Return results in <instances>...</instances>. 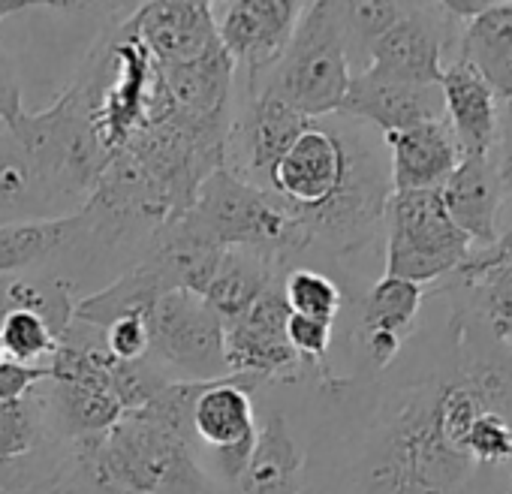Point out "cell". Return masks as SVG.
Here are the masks:
<instances>
[{
	"label": "cell",
	"mask_w": 512,
	"mask_h": 494,
	"mask_svg": "<svg viewBox=\"0 0 512 494\" xmlns=\"http://www.w3.org/2000/svg\"><path fill=\"white\" fill-rule=\"evenodd\" d=\"M305 419L302 494H512V350L452 281L383 374L311 380Z\"/></svg>",
	"instance_id": "1"
},
{
	"label": "cell",
	"mask_w": 512,
	"mask_h": 494,
	"mask_svg": "<svg viewBox=\"0 0 512 494\" xmlns=\"http://www.w3.org/2000/svg\"><path fill=\"white\" fill-rule=\"evenodd\" d=\"M109 61L112 31L106 28L82 58L70 85L49 109H25L16 121H10V130L19 136V142L28 148V154L37 160V166L46 172V178L73 211L88 202L91 190L112 160L97 133V106L106 88Z\"/></svg>",
	"instance_id": "2"
},
{
	"label": "cell",
	"mask_w": 512,
	"mask_h": 494,
	"mask_svg": "<svg viewBox=\"0 0 512 494\" xmlns=\"http://www.w3.org/2000/svg\"><path fill=\"white\" fill-rule=\"evenodd\" d=\"M187 217L223 251L263 254L284 272L296 269L299 229L293 208L275 193L241 181L226 166L202 181Z\"/></svg>",
	"instance_id": "3"
},
{
	"label": "cell",
	"mask_w": 512,
	"mask_h": 494,
	"mask_svg": "<svg viewBox=\"0 0 512 494\" xmlns=\"http://www.w3.org/2000/svg\"><path fill=\"white\" fill-rule=\"evenodd\" d=\"M353 82L347 43L335 0L305 4L284 58L272 67L260 88L281 97L308 121L338 115Z\"/></svg>",
	"instance_id": "4"
},
{
	"label": "cell",
	"mask_w": 512,
	"mask_h": 494,
	"mask_svg": "<svg viewBox=\"0 0 512 494\" xmlns=\"http://www.w3.org/2000/svg\"><path fill=\"white\" fill-rule=\"evenodd\" d=\"M470 238L449 220L437 190L392 193L383 214V275L437 287L470 257Z\"/></svg>",
	"instance_id": "5"
},
{
	"label": "cell",
	"mask_w": 512,
	"mask_h": 494,
	"mask_svg": "<svg viewBox=\"0 0 512 494\" xmlns=\"http://www.w3.org/2000/svg\"><path fill=\"white\" fill-rule=\"evenodd\" d=\"M148 362L172 383H214L226 380L229 365L223 353V323L193 293H166L145 317Z\"/></svg>",
	"instance_id": "6"
},
{
	"label": "cell",
	"mask_w": 512,
	"mask_h": 494,
	"mask_svg": "<svg viewBox=\"0 0 512 494\" xmlns=\"http://www.w3.org/2000/svg\"><path fill=\"white\" fill-rule=\"evenodd\" d=\"M356 121L344 115L308 121L287 154L278 160L269 193L284 199L293 211H314L338 196L350 172Z\"/></svg>",
	"instance_id": "7"
},
{
	"label": "cell",
	"mask_w": 512,
	"mask_h": 494,
	"mask_svg": "<svg viewBox=\"0 0 512 494\" xmlns=\"http://www.w3.org/2000/svg\"><path fill=\"white\" fill-rule=\"evenodd\" d=\"M287 320L290 308L284 299V278H278L241 320L223 329L229 374L260 386H296L311 377L287 341Z\"/></svg>",
	"instance_id": "8"
},
{
	"label": "cell",
	"mask_w": 512,
	"mask_h": 494,
	"mask_svg": "<svg viewBox=\"0 0 512 494\" xmlns=\"http://www.w3.org/2000/svg\"><path fill=\"white\" fill-rule=\"evenodd\" d=\"M461 28L440 4H404L398 22L371 49L368 73L404 85H440L446 64L455 61Z\"/></svg>",
	"instance_id": "9"
},
{
	"label": "cell",
	"mask_w": 512,
	"mask_h": 494,
	"mask_svg": "<svg viewBox=\"0 0 512 494\" xmlns=\"http://www.w3.org/2000/svg\"><path fill=\"white\" fill-rule=\"evenodd\" d=\"M305 4L299 0H232L217 19V40L229 55L235 91L256 94L272 67L284 58Z\"/></svg>",
	"instance_id": "10"
},
{
	"label": "cell",
	"mask_w": 512,
	"mask_h": 494,
	"mask_svg": "<svg viewBox=\"0 0 512 494\" xmlns=\"http://www.w3.org/2000/svg\"><path fill=\"white\" fill-rule=\"evenodd\" d=\"M235 94L238 103H232L226 169L253 187L269 190L278 160L308 127V118L290 109L281 97H275L266 88H260L256 94Z\"/></svg>",
	"instance_id": "11"
},
{
	"label": "cell",
	"mask_w": 512,
	"mask_h": 494,
	"mask_svg": "<svg viewBox=\"0 0 512 494\" xmlns=\"http://www.w3.org/2000/svg\"><path fill=\"white\" fill-rule=\"evenodd\" d=\"M305 458L308 449L299 419L272 395L263 407H256L253 449L232 494H302Z\"/></svg>",
	"instance_id": "12"
},
{
	"label": "cell",
	"mask_w": 512,
	"mask_h": 494,
	"mask_svg": "<svg viewBox=\"0 0 512 494\" xmlns=\"http://www.w3.org/2000/svg\"><path fill=\"white\" fill-rule=\"evenodd\" d=\"M157 76L166 115L202 127H229L235 103V67L220 43L193 61L169 67L157 64Z\"/></svg>",
	"instance_id": "13"
},
{
	"label": "cell",
	"mask_w": 512,
	"mask_h": 494,
	"mask_svg": "<svg viewBox=\"0 0 512 494\" xmlns=\"http://www.w3.org/2000/svg\"><path fill=\"white\" fill-rule=\"evenodd\" d=\"M127 25L160 67L193 61L220 43L217 16L208 0H154V4H139L127 13Z\"/></svg>",
	"instance_id": "14"
},
{
	"label": "cell",
	"mask_w": 512,
	"mask_h": 494,
	"mask_svg": "<svg viewBox=\"0 0 512 494\" xmlns=\"http://www.w3.org/2000/svg\"><path fill=\"white\" fill-rule=\"evenodd\" d=\"M338 115L386 136L416 124L443 121V97L437 85H404L365 70L353 76Z\"/></svg>",
	"instance_id": "15"
},
{
	"label": "cell",
	"mask_w": 512,
	"mask_h": 494,
	"mask_svg": "<svg viewBox=\"0 0 512 494\" xmlns=\"http://www.w3.org/2000/svg\"><path fill=\"white\" fill-rule=\"evenodd\" d=\"M76 214L10 124H0V226L43 223Z\"/></svg>",
	"instance_id": "16"
},
{
	"label": "cell",
	"mask_w": 512,
	"mask_h": 494,
	"mask_svg": "<svg viewBox=\"0 0 512 494\" xmlns=\"http://www.w3.org/2000/svg\"><path fill=\"white\" fill-rule=\"evenodd\" d=\"M443 118L461 148V157H491L497 151L500 100L482 76L461 58L449 61L440 79Z\"/></svg>",
	"instance_id": "17"
},
{
	"label": "cell",
	"mask_w": 512,
	"mask_h": 494,
	"mask_svg": "<svg viewBox=\"0 0 512 494\" xmlns=\"http://www.w3.org/2000/svg\"><path fill=\"white\" fill-rule=\"evenodd\" d=\"M389 157V181L392 193L407 190H440L443 181L461 163V148L443 121L416 124L398 133L383 136Z\"/></svg>",
	"instance_id": "18"
},
{
	"label": "cell",
	"mask_w": 512,
	"mask_h": 494,
	"mask_svg": "<svg viewBox=\"0 0 512 494\" xmlns=\"http://www.w3.org/2000/svg\"><path fill=\"white\" fill-rule=\"evenodd\" d=\"M263 386L247 377L205 383L193 401L190 431L199 452H217L253 443L256 437V392Z\"/></svg>",
	"instance_id": "19"
},
{
	"label": "cell",
	"mask_w": 512,
	"mask_h": 494,
	"mask_svg": "<svg viewBox=\"0 0 512 494\" xmlns=\"http://www.w3.org/2000/svg\"><path fill=\"white\" fill-rule=\"evenodd\" d=\"M223 257V247H217L187 214L166 220L142 257L163 281L166 293H193L202 296L208 281L214 278Z\"/></svg>",
	"instance_id": "20"
},
{
	"label": "cell",
	"mask_w": 512,
	"mask_h": 494,
	"mask_svg": "<svg viewBox=\"0 0 512 494\" xmlns=\"http://www.w3.org/2000/svg\"><path fill=\"white\" fill-rule=\"evenodd\" d=\"M449 220L470 238L473 247H491L497 241V217L503 205V184L497 160L461 157L455 172L437 190Z\"/></svg>",
	"instance_id": "21"
},
{
	"label": "cell",
	"mask_w": 512,
	"mask_h": 494,
	"mask_svg": "<svg viewBox=\"0 0 512 494\" xmlns=\"http://www.w3.org/2000/svg\"><path fill=\"white\" fill-rule=\"evenodd\" d=\"M446 281H452L488 335L512 350V260H497L488 247H473L464 266Z\"/></svg>",
	"instance_id": "22"
},
{
	"label": "cell",
	"mask_w": 512,
	"mask_h": 494,
	"mask_svg": "<svg viewBox=\"0 0 512 494\" xmlns=\"http://www.w3.org/2000/svg\"><path fill=\"white\" fill-rule=\"evenodd\" d=\"M455 58L467 61L500 103L512 97V0H494L461 28Z\"/></svg>",
	"instance_id": "23"
},
{
	"label": "cell",
	"mask_w": 512,
	"mask_h": 494,
	"mask_svg": "<svg viewBox=\"0 0 512 494\" xmlns=\"http://www.w3.org/2000/svg\"><path fill=\"white\" fill-rule=\"evenodd\" d=\"M284 275L287 272L263 254L223 251L220 266L202 293V302L217 314V320L226 329L229 323L241 320L250 311V305Z\"/></svg>",
	"instance_id": "24"
},
{
	"label": "cell",
	"mask_w": 512,
	"mask_h": 494,
	"mask_svg": "<svg viewBox=\"0 0 512 494\" xmlns=\"http://www.w3.org/2000/svg\"><path fill=\"white\" fill-rule=\"evenodd\" d=\"M425 296H428V287L380 275L365 290V296L359 302L347 305V311L341 317V320H347L344 332H350V329L383 332V335H392L398 341H407L419 326Z\"/></svg>",
	"instance_id": "25"
},
{
	"label": "cell",
	"mask_w": 512,
	"mask_h": 494,
	"mask_svg": "<svg viewBox=\"0 0 512 494\" xmlns=\"http://www.w3.org/2000/svg\"><path fill=\"white\" fill-rule=\"evenodd\" d=\"M160 296H166V287L160 275L142 260L133 269H127L121 278L106 284L103 290L79 299L73 320L103 332L124 317H148V311Z\"/></svg>",
	"instance_id": "26"
},
{
	"label": "cell",
	"mask_w": 512,
	"mask_h": 494,
	"mask_svg": "<svg viewBox=\"0 0 512 494\" xmlns=\"http://www.w3.org/2000/svg\"><path fill=\"white\" fill-rule=\"evenodd\" d=\"M76 302L79 296L73 293V287L55 275H46V272L0 275V320L16 311L34 314L55 332L58 341L73 323Z\"/></svg>",
	"instance_id": "27"
},
{
	"label": "cell",
	"mask_w": 512,
	"mask_h": 494,
	"mask_svg": "<svg viewBox=\"0 0 512 494\" xmlns=\"http://www.w3.org/2000/svg\"><path fill=\"white\" fill-rule=\"evenodd\" d=\"M401 10H404V4H389V0H368V4L356 0V4H338V19H341L353 76L368 70L371 49L398 22Z\"/></svg>",
	"instance_id": "28"
},
{
	"label": "cell",
	"mask_w": 512,
	"mask_h": 494,
	"mask_svg": "<svg viewBox=\"0 0 512 494\" xmlns=\"http://www.w3.org/2000/svg\"><path fill=\"white\" fill-rule=\"evenodd\" d=\"M284 299H287L290 314L335 323V326L341 323L347 311V293L341 290V284L305 266H296L284 275Z\"/></svg>",
	"instance_id": "29"
},
{
	"label": "cell",
	"mask_w": 512,
	"mask_h": 494,
	"mask_svg": "<svg viewBox=\"0 0 512 494\" xmlns=\"http://www.w3.org/2000/svg\"><path fill=\"white\" fill-rule=\"evenodd\" d=\"M55 443L34 389L16 401H0V461H19Z\"/></svg>",
	"instance_id": "30"
},
{
	"label": "cell",
	"mask_w": 512,
	"mask_h": 494,
	"mask_svg": "<svg viewBox=\"0 0 512 494\" xmlns=\"http://www.w3.org/2000/svg\"><path fill=\"white\" fill-rule=\"evenodd\" d=\"M0 341H4V353L10 362L40 368L52 359L58 338L55 332L34 314L16 311L0 320Z\"/></svg>",
	"instance_id": "31"
},
{
	"label": "cell",
	"mask_w": 512,
	"mask_h": 494,
	"mask_svg": "<svg viewBox=\"0 0 512 494\" xmlns=\"http://www.w3.org/2000/svg\"><path fill=\"white\" fill-rule=\"evenodd\" d=\"M43 494H118L97 470L88 440L64 443Z\"/></svg>",
	"instance_id": "32"
},
{
	"label": "cell",
	"mask_w": 512,
	"mask_h": 494,
	"mask_svg": "<svg viewBox=\"0 0 512 494\" xmlns=\"http://www.w3.org/2000/svg\"><path fill=\"white\" fill-rule=\"evenodd\" d=\"M64 443H49L28 458L0 461V494H43Z\"/></svg>",
	"instance_id": "33"
},
{
	"label": "cell",
	"mask_w": 512,
	"mask_h": 494,
	"mask_svg": "<svg viewBox=\"0 0 512 494\" xmlns=\"http://www.w3.org/2000/svg\"><path fill=\"white\" fill-rule=\"evenodd\" d=\"M103 341L118 362H142L148 356V323L145 317H124L103 329Z\"/></svg>",
	"instance_id": "34"
},
{
	"label": "cell",
	"mask_w": 512,
	"mask_h": 494,
	"mask_svg": "<svg viewBox=\"0 0 512 494\" xmlns=\"http://www.w3.org/2000/svg\"><path fill=\"white\" fill-rule=\"evenodd\" d=\"M49 377V368H31V365H19V362H4L0 365V401H16L22 395H28L37 383H43Z\"/></svg>",
	"instance_id": "35"
},
{
	"label": "cell",
	"mask_w": 512,
	"mask_h": 494,
	"mask_svg": "<svg viewBox=\"0 0 512 494\" xmlns=\"http://www.w3.org/2000/svg\"><path fill=\"white\" fill-rule=\"evenodd\" d=\"M25 112L22 106V88H19V76L13 61L7 58V52L0 49V124H10Z\"/></svg>",
	"instance_id": "36"
},
{
	"label": "cell",
	"mask_w": 512,
	"mask_h": 494,
	"mask_svg": "<svg viewBox=\"0 0 512 494\" xmlns=\"http://www.w3.org/2000/svg\"><path fill=\"white\" fill-rule=\"evenodd\" d=\"M497 172H500V184H503V196L512 193V97L506 103H500V121H497Z\"/></svg>",
	"instance_id": "37"
},
{
	"label": "cell",
	"mask_w": 512,
	"mask_h": 494,
	"mask_svg": "<svg viewBox=\"0 0 512 494\" xmlns=\"http://www.w3.org/2000/svg\"><path fill=\"white\" fill-rule=\"evenodd\" d=\"M497 260H512V193L503 196L500 217H497V241L488 247Z\"/></svg>",
	"instance_id": "38"
},
{
	"label": "cell",
	"mask_w": 512,
	"mask_h": 494,
	"mask_svg": "<svg viewBox=\"0 0 512 494\" xmlns=\"http://www.w3.org/2000/svg\"><path fill=\"white\" fill-rule=\"evenodd\" d=\"M34 7H46V4H31V0H0V22H7L10 16H19Z\"/></svg>",
	"instance_id": "39"
},
{
	"label": "cell",
	"mask_w": 512,
	"mask_h": 494,
	"mask_svg": "<svg viewBox=\"0 0 512 494\" xmlns=\"http://www.w3.org/2000/svg\"><path fill=\"white\" fill-rule=\"evenodd\" d=\"M7 362V353H4V341H0V365Z\"/></svg>",
	"instance_id": "40"
}]
</instances>
